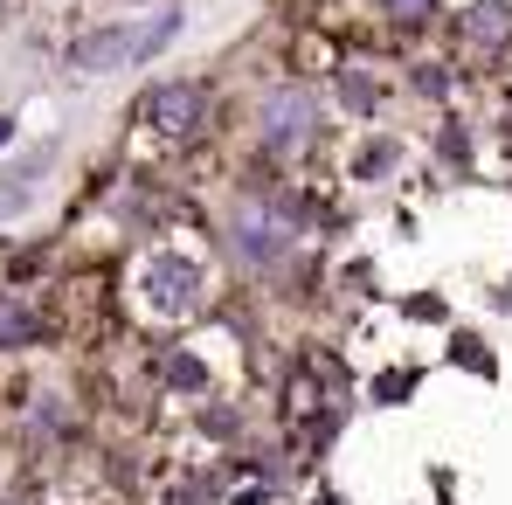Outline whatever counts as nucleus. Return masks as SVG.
I'll use <instances>...</instances> for the list:
<instances>
[{"instance_id":"9d476101","label":"nucleus","mask_w":512,"mask_h":505,"mask_svg":"<svg viewBox=\"0 0 512 505\" xmlns=\"http://www.w3.org/2000/svg\"><path fill=\"white\" fill-rule=\"evenodd\" d=\"M381 14H388L395 28H429V14H436V0H381Z\"/></svg>"},{"instance_id":"ddd939ff","label":"nucleus","mask_w":512,"mask_h":505,"mask_svg":"<svg viewBox=\"0 0 512 505\" xmlns=\"http://www.w3.org/2000/svg\"><path fill=\"white\" fill-rule=\"evenodd\" d=\"M7 132H14V118H0V146H7Z\"/></svg>"},{"instance_id":"20e7f679","label":"nucleus","mask_w":512,"mask_h":505,"mask_svg":"<svg viewBox=\"0 0 512 505\" xmlns=\"http://www.w3.org/2000/svg\"><path fill=\"white\" fill-rule=\"evenodd\" d=\"M229 250L243 256V263H277V256L291 250V222L277 208H263V201H243L236 222H229Z\"/></svg>"},{"instance_id":"7ed1b4c3","label":"nucleus","mask_w":512,"mask_h":505,"mask_svg":"<svg viewBox=\"0 0 512 505\" xmlns=\"http://www.w3.org/2000/svg\"><path fill=\"white\" fill-rule=\"evenodd\" d=\"M256 139L270 146V153H298V146H312L319 139V97L305 84H284L263 97V111H256Z\"/></svg>"},{"instance_id":"6e6552de","label":"nucleus","mask_w":512,"mask_h":505,"mask_svg":"<svg viewBox=\"0 0 512 505\" xmlns=\"http://www.w3.org/2000/svg\"><path fill=\"white\" fill-rule=\"evenodd\" d=\"M132 42H139V21H132V28H97V35H84V42H77V63H90V70L132 63Z\"/></svg>"},{"instance_id":"f03ea898","label":"nucleus","mask_w":512,"mask_h":505,"mask_svg":"<svg viewBox=\"0 0 512 505\" xmlns=\"http://www.w3.org/2000/svg\"><path fill=\"white\" fill-rule=\"evenodd\" d=\"M139 125L160 132L167 146H194L201 125H208V90L201 84H153L139 97Z\"/></svg>"},{"instance_id":"1a4fd4ad","label":"nucleus","mask_w":512,"mask_h":505,"mask_svg":"<svg viewBox=\"0 0 512 505\" xmlns=\"http://www.w3.org/2000/svg\"><path fill=\"white\" fill-rule=\"evenodd\" d=\"M173 28H180V14H153V21H139V42H132V63H146V56H160V49H167L173 42Z\"/></svg>"},{"instance_id":"0eeeda50","label":"nucleus","mask_w":512,"mask_h":505,"mask_svg":"<svg viewBox=\"0 0 512 505\" xmlns=\"http://www.w3.org/2000/svg\"><path fill=\"white\" fill-rule=\"evenodd\" d=\"M42 339V305L21 291H0V346H35Z\"/></svg>"},{"instance_id":"39448f33","label":"nucleus","mask_w":512,"mask_h":505,"mask_svg":"<svg viewBox=\"0 0 512 505\" xmlns=\"http://www.w3.org/2000/svg\"><path fill=\"white\" fill-rule=\"evenodd\" d=\"M49 160H56V146H35V153H21L14 167L0 173V222H7V215H21V208L35 201L28 187H42V173H49Z\"/></svg>"},{"instance_id":"f8f14e48","label":"nucleus","mask_w":512,"mask_h":505,"mask_svg":"<svg viewBox=\"0 0 512 505\" xmlns=\"http://www.w3.org/2000/svg\"><path fill=\"white\" fill-rule=\"evenodd\" d=\"M340 84H346V104H353V111H367V104L381 97V84L367 90V77H340Z\"/></svg>"},{"instance_id":"423d86ee","label":"nucleus","mask_w":512,"mask_h":505,"mask_svg":"<svg viewBox=\"0 0 512 505\" xmlns=\"http://www.w3.org/2000/svg\"><path fill=\"white\" fill-rule=\"evenodd\" d=\"M464 35H471V49L499 56V49L512 42V7H506V0H478V7H471V21H464Z\"/></svg>"},{"instance_id":"f257e3e1","label":"nucleus","mask_w":512,"mask_h":505,"mask_svg":"<svg viewBox=\"0 0 512 505\" xmlns=\"http://www.w3.org/2000/svg\"><path fill=\"white\" fill-rule=\"evenodd\" d=\"M139 305H146L153 319H187V312H201V263H187V256H173V250H153L139 263Z\"/></svg>"},{"instance_id":"9b49d317","label":"nucleus","mask_w":512,"mask_h":505,"mask_svg":"<svg viewBox=\"0 0 512 505\" xmlns=\"http://www.w3.org/2000/svg\"><path fill=\"white\" fill-rule=\"evenodd\" d=\"M160 374H167L173 388H201V381H208V374L194 367V353H167V367H160Z\"/></svg>"}]
</instances>
